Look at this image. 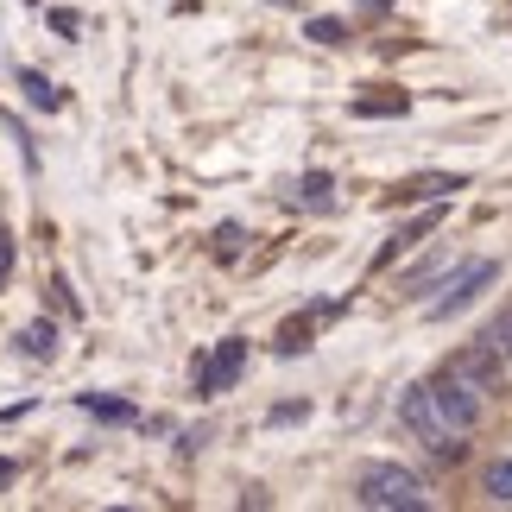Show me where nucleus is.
I'll list each match as a JSON object with an SVG mask.
<instances>
[{"mask_svg":"<svg viewBox=\"0 0 512 512\" xmlns=\"http://www.w3.org/2000/svg\"><path fill=\"white\" fill-rule=\"evenodd\" d=\"M481 386H468L456 367L443 373V380H424V386H411L405 392V405H399V418L405 430L418 443H430L437 456H456V437H468V430L481 424Z\"/></svg>","mask_w":512,"mask_h":512,"instance_id":"nucleus-1","label":"nucleus"},{"mask_svg":"<svg viewBox=\"0 0 512 512\" xmlns=\"http://www.w3.org/2000/svg\"><path fill=\"white\" fill-rule=\"evenodd\" d=\"M361 506L367 512H424L430 506V487L411 475V468L380 462V468H367V475H361Z\"/></svg>","mask_w":512,"mask_h":512,"instance_id":"nucleus-2","label":"nucleus"},{"mask_svg":"<svg viewBox=\"0 0 512 512\" xmlns=\"http://www.w3.org/2000/svg\"><path fill=\"white\" fill-rule=\"evenodd\" d=\"M487 279H494V260H468V266H462L456 279H449V285H443V291H437V298H430L424 310H430V317H456V310L475 304V291H481Z\"/></svg>","mask_w":512,"mask_h":512,"instance_id":"nucleus-3","label":"nucleus"},{"mask_svg":"<svg viewBox=\"0 0 512 512\" xmlns=\"http://www.w3.org/2000/svg\"><path fill=\"white\" fill-rule=\"evenodd\" d=\"M241 361H247V342H228V348L203 367V392H228L234 373H241Z\"/></svg>","mask_w":512,"mask_h":512,"instance_id":"nucleus-4","label":"nucleus"},{"mask_svg":"<svg viewBox=\"0 0 512 512\" xmlns=\"http://www.w3.org/2000/svg\"><path fill=\"white\" fill-rule=\"evenodd\" d=\"M487 500H500V506H512V456H506V462H494V468H487Z\"/></svg>","mask_w":512,"mask_h":512,"instance_id":"nucleus-5","label":"nucleus"},{"mask_svg":"<svg viewBox=\"0 0 512 512\" xmlns=\"http://www.w3.org/2000/svg\"><path fill=\"white\" fill-rule=\"evenodd\" d=\"M487 342H494V354H500V361L512 367V317H500L494 329H487Z\"/></svg>","mask_w":512,"mask_h":512,"instance_id":"nucleus-6","label":"nucleus"},{"mask_svg":"<svg viewBox=\"0 0 512 512\" xmlns=\"http://www.w3.org/2000/svg\"><path fill=\"white\" fill-rule=\"evenodd\" d=\"M7 266H13V241L0 234V279H7Z\"/></svg>","mask_w":512,"mask_h":512,"instance_id":"nucleus-7","label":"nucleus"}]
</instances>
